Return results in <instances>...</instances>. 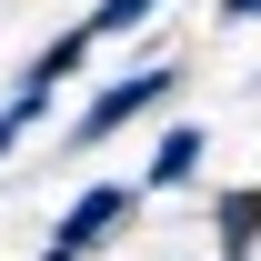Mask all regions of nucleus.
<instances>
[{"mask_svg":"<svg viewBox=\"0 0 261 261\" xmlns=\"http://www.w3.org/2000/svg\"><path fill=\"white\" fill-rule=\"evenodd\" d=\"M171 91H181V61H141V70H121V81H111V91H100L91 111L70 121V151H100L111 130H130V121H151V111H161Z\"/></svg>","mask_w":261,"mask_h":261,"instance_id":"nucleus-1","label":"nucleus"},{"mask_svg":"<svg viewBox=\"0 0 261 261\" xmlns=\"http://www.w3.org/2000/svg\"><path fill=\"white\" fill-rule=\"evenodd\" d=\"M130 211H141V181H91V191H81V201L61 211V221H50L40 261H91L100 241H111V231L130 221Z\"/></svg>","mask_w":261,"mask_h":261,"instance_id":"nucleus-2","label":"nucleus"},{"mask_svg":"<svg viewBox=\"0 0 261 261\" xmlns=\"http://www.w3.org/2000/svg\"><path fill=\"white\" fill-rule=\"evenodd\" d=\"M81 61H91V20H70V31L50 40V50H40L31 70H20V91H10V111H20V121H40V111L61 100V81H70Z\"/></svg>","mask_w":261,"mask_h":261,"instance_id":"nucleus-3","label":"nucleus"},{"mask_svg":"<svg viewBox=\"0 0 261 261\" xmlns=\"http://www.w3.org/2000/svg\"><path fill=\"white\" fill-rule=\"evenodd\" d=\"M201 151H211V130H201V121H171L161 141H151V171H141V191H191V181H201Z\"/></svg>","mask_w":261,"mask_h":261,"instance_id":"nucleus-4","label":"nucleus"},{"mask_svg":"<svg viewBox=\"0 0 261 261\" xmlns=\"http://www.w3.org/2000/svg\"><path fill=\"white\" fill-rule=\"evenodd\" d=\"M211 231H221V261H251V251H261V181L211 191Z\"/></svg>","mask_w":261,"mask_h":261,"instance_id":"nucleus-5","label":"nucleus"},{"mask_svg":"<svg viewBox=\"0 0 261 261\" xmlns=\"http://www.w3.org/2000/svg\"><path fill=\"white\" fill-rule=\"evenodd\" d=\"M141 20H161V0H100V10H91V40H121V31H141Z\"/></svg>","mask_w":261,"mask_h":261,"instance_id":"nucleus-6","label":"nucleus"},{"mask_svg":"<svg viewBox=\"0 0 261 261\" xmlns=\"http://www.w3.org/2000/svg\"><path fill=\"white\" fill-rule=\"evenodd\" d=\"M20 130H31V121H20V111L0 100V161H10V141H20Z\"/></svg>","mask_w":261,"mask_h":261,"instance_id":"nucleus-7","label":"nucleus"},{"mask_svg":"<svg viewBox=\"0 0 261 261\" xmlns=\"http://www.w3.org/2000/svg\"><path fill=\"white\" fill-rule=\"evenodd\" d=\"M221 20H261V0H221Z\"/></svg>","mask_w":261,"mask_h":261,"instance_id":"nucleus-8","label":"nucleus"}]
</instances>
